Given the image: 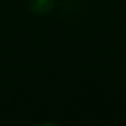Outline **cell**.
Here are the masks:
<instances>
[{
    "mask_svg": "<svg viewBox=\"0 0 126 126\" xmlns=\"http://www.w3.org/2000/svg\"><path fill=\"white\" fill-rule=\"evenodd\" d=\"M55 5V0H28L30 11L36 15H47Z\"/></svg>",
    "mask_w": 126,
    "mask_h": 126,
    "instance_id": "cell-1",
    "label": "cell"
}]
</instances>
